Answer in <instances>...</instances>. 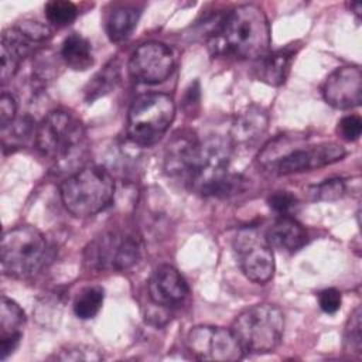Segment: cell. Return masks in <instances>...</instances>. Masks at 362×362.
I'll use <instances>...</instances> for the list:
<instances>
[{
  "instance_id": "6da1fadb",
  "label": "cell",
  "mask_w": 362,
  "mask_h": 362,
  "mask_svg": "<svg viewBox=\"0 0 362 362\" xmlns=\"http://www.w3.org/2000/svg\"><path fill=\"white\" fill-rule=\"evenodd\" d=\"M34 141L55 171L72 174L86 161V130L82 122L65 109H55L40 122L34 130Z\"/></svg>"
},
{
  "instance_id": "7a4b0ae2",
  "label": "cell",
  "mask_w": 362,
  "mask_h": 362,
  "mask_svg": "<svg viewBox=\"0 0 362 362\" xmlns=\"http://www.w3.org/2000/svg\"><path fill=\"white\" fill-rule=\"evenodd\" d=\"M219 37L223 49L240 59H259L269 52L270 25L266 14L253 4L229 11L222 21Z\"/></svg>"
},
{
  "instance_id": "3957f363",
  "label": "cell",
  "mask_w": 362,
  "mask_h": 362,
  "mask_svg": "<svg viewBox=\"0 0 362 362\" xmlns=\"http://www.w3.org/2000/svg\"><path fill=\"white\" fill-rule=\"evenodd\" d=\"M115 180L100 165H86L72 173L59 187L65 209L78 218H86L106 209L115 197Z\"/></svg>"
},
{
  "instance_id": "277c9868",
  "label": "cell",
  "mask_w": 362,
  "mask_h": 362,
  "mask_svg": "<svg viewBox=\"0 0 362 362\" xmlns=\"http://www.w3.org/2000/svg\"><path fill=\"white\" fill-rule=\"evenodd\" d=\"M230 144L222 137H209L199 147L191 187L202 195L225 198L243 189L245 180L229 173Z\"/></svg>"
},
{
  "instance_id": "5b68a950",
  "label": "cell",
  "mask_w": 362,
  "mask_h": 362,
  "mask_svg": "<svg viewBox=\"0 0 362 362\" xmlns=\"http://www.w3.org/2000/svg\"><path fill=\"white\" fill-rule=\"evenodd\" d=\"M49 246L41 230L21 225L4 232L0 246L1 270L14 279H30L47 263Z\"/></svg>"
},
{
  "instance_id": "8992f818",
  "label": "cell",
  "mask_w": 362,
  "mask_h": 362,
  "mask_svg": "<svg viewBox=\"0 0 362 362\" xmlns=\"http://www.w3.org/2000/svg\"><path fill=\"white\" fill-rule=\"evenodd\" d=\"M230 329L243 352L266 354L280 344L284 317L281 310L273 304H256L242 311Z\"/></svg>"
},
{
  "instance_id": "52a82bcc",
  "label": "cell",
  "mask_w": 362,
  "mask_h": 362,
  "mask_svg": "<svg viewBox=\"0 0 362 362\" xmlns=\"http://www.w3.org/2000/svg\"><path fill=\"white\" fill-rule=\"evenodd\" d=\"M175 116V105L168 95L146 93L133 100L127 113L126 133L130 141L150 147L161 140Z\"/></svg>"
},
{
  "instance_id": "ba28073f",
  "label": "cell",
  "mask_w": 362,
  "mask_h": 362,
  "mask_svg": "<svg viewBox=\"0 0 362 362\" xmlns=\"http://www.w3.org/2000/svg\"><path fill=\"white\" fill-rule=\"evenodd\" d=\"M141 255L139 238L120 230H109L95 238L85 247V264L95 270H126Z\"/></svg>"
},
{
  "instance_id": "9c48e42d",
  "label": "cell",
  "mask_w": 362,
  "mask_h": 362,
  "mask_svg": "<svg viewBox=\"0 0 362 362\" xmlns=\"http://www.w3.org/2000/svg\"><path fill=\"white\" fill-rule=\"evenodd\" d=\"M233 250L242 273L253 283L264 284L274 273V256L267 238L256 228L240 229L233 239Z\"/></svg>"
},
{
  "instance_id": "30bf717a",
  "label": "cell",
  "mask_w": 362,
  "mask_h": 362,
  "mask_svg": "<svg viewBox=\"0 0 362 362\" xmlns=\"http://www.w3.org/2000/svg\"><path fill=\"white\" fill-rule=\"evenodd\" d=\"M188 351L199 361L233 362L243 356V349L232 329L216 325H197L185 339Z\"/></svg>"
},
{
  "instance_id": "8fae6325",
  "label": "cell",
  "mask_w": 362,
  "mask_h": 362,
  "mask_svg": "<svg viewBox=\"0 0 362 362\" xmlns=\"http://www.w3.org/2000/svg\"><path fill=\"white\" fill-rule=\"evenodd\" d=\"M130 76L144 85L164 82L175 68L173 49L158 41H148L139 45L129 59Z\"/></svg>"
},
{
  "instance_id": "7c38bea8",
  "label": "cell",
  "mask_w": 362,
  "mask_h": 362,
  "mask_svg": "<svg viewBox=\"0 0 362 362\" xmlns=\"http://www.w3.org/2000/svg\"><path fill=\"white\" fill-rule=\"evenodd\" d=\"M345 148L337 143H322L318 146H308L293 148L283 156L274 158L270 164L280 175L304 173L320 168L344 158Z\"/></svg>"
},
{
  "instance_id": "4fadbf2b",
  "label": "cell",
  "mask_w": 362,
  "mask_h": 362,
  "mask_svg": "<svg viewBox=\"0 0 362 362\" xmlns=\"http://www.w3.org/2000/svg\"><path fill=\"white\" fill-rule=\"evenodd\" d=\"M201 143L198 139L187 130L175 133L165 147L164 170L165 173L178 181L191 184L198 157Z\"/></svg>"
},
{
  "instance_id": "5bb4252c",
  "label": "cell",
  "mask_w": 362,
  "mask_h": 362,
  "mask_svg": "<svg viewBox=\"0 0 362 362\" xmlns=\"http://www.w3.org/2000/svg\"><path fill=\"white\" fill-rule=\"evenodd\" d=\"M322 95L328 105L335 109H352L362 102V72L359 66H339L329 74Z\"/></svg>"
},
{
  "instance_id": "9a60e30c",
  "label": "cell",
  "mask_w": 362,
  "mask_h": 362,
  "mask_svg": "<svg viewBox=\"0 0 362 362\" xmlns=\"http://www.w3.org/2000/svg\"><path fill=\"white\" fill-rule=\"evenodd\" d=\"M147 290L153 304L160 308H173L181 304L189 293L184 277L170 264H161L153 272Z\"/></svg>"
},
{
  "instance_id": "2e32d148",
  "label": "cell",
  "mask_w": 362,
  "mask_h": 362,
  "mask_svg": "<svg viewBox=\"0 0 362 362\" xmlns=\"http://www.w3.org/2000/svg\"><path fill=\"white\" fill-rule=\"evenodd\" d=\"M38 42L31 40L23 30L17 25L10 27L3 31L1 34V69H0V79L1 83L10 81L24 58L34 52Z\"/></svg>"
},
{
  "instance_id": "e0dca14e",
  "label": "cell",
  "mask_w": 362,
  "mask_h": 362,
  "mask_svg": "<svg viewBox=\"0 0 362 362\" xmlns=\"http://www.w3.org/2000/svg\"><path fill=\"white\" fill-rule=\"evenodd\" d=\"M267 123L266 112L257 106H250L236 116L230 129V139L235 144L250 147L266 132Z\"/></svg>"
},
{
  "instance_id": "ac0fdd59",
  "label": "cell",
  "mask_w": 362,
  "mask_h": 362,
  "mask_svg": "<svg viewBox=\"0 0 362 362\" xmlns=\"http://www.w3.org/2000/svg\"><path fill=\"white\" fill-rule=\"evenodd\" d=\"M266 238L272 246H276L288 253L300 250L308 240V235L304 226L288 215L280 216L270 226Z\"/></svg>"
},
{
  "instance_id": "d6986e66",
  "label": "cell",
  "mask_w": 362,
  "mask_h": 362,
  "mask_svg": "<svg viewBox=\"0 0 362 362\" xmlns=\"http://www.w3.org/2000/svg\"><path fill=\"white\" fill-rule=\"evenodd\" d=\"M296 51L291 47H286L284 49H279L274 52H267L262 58L257 59L256 64V78L267 85L279 86L284 83Z\"/></svg>"
},
{
  "instance_id": "ffe728a7",
  "label": "cell",
  "mask_w": 362,
  "mask_h": 362,
  "mask_svg": "<svg viewBox=\"0 0 362 362\" xmlns=\"http://www.w3.org/2000/svg\"><path fill=\"white\" fill-rule=\"evenodd\" d=\"M140 11L132 6H119L107 13L105 30L112 42H122L127 40L134 31Z\"/></svg>"
},
{
  "instance_id": "44dd1931",
  "label": "cell",
  "mask_w": 362,
  "mask_h": 362,
  "mask_svg": "<svg viewBox=\"0 0 362 362\" xmlns=\"http://www.w3.org/2000/svg\"><path fill=\"white\" fill-rule=\"evenodd\" d=\"M61 57L74 71H85L93 65L92 45L78 33H72L64 40L61 45Z\"/></svg>"
},
{
  "instance_id": "7402d4cb",
  "label": "cell",
  "mask_w": 362,
  "mask_h": 362,
  "mask_svg": "<svg viewBox=\"0 0 362 362\" xmlns=\"http://www.w3.org/2000/svg\"><path fill=\"white\" fill-rule=\"evenodd\" d=\"M120 79V69L116 61L107 62L95 76L88 82L85 88V100L88 103L96 100L98 98L109 93L116 88Z\"/></svg>"
},
{
  "instance_id": "603a6c76",
  "label": "cell",
  "mask_w": 362,
  "mask_h": 362,
  "mask_svg": "<svg viewBox=\"0 0 362 362\" xmlns=\"http://www.w3.org/2000/svg\"><path fill=\"white\" fill-rule=\"evenodd\" d=\"M25 324V314L23 308L6 296L1 297L0 311V339L3 338H23V327Z\"/></svg>"
},
{
  "instance_id": "cb8c5ba5",
  "label": "cell",
  "mask_w": 362,
  "mask_h": 362,
  "mask_svg": "<svg viewBox=\"0 0 362 362\" xmlns=\"http://www.w3.org/2000/svg\"><path fill=\"white\" fill-rule=\"evenodd\" d=\"M105 300V291L100 286H89L82 288L72 304L74 313L81 320H90L100 311Z\"/></svg>"
},
{
  "instance_id": "d4e9b609",
  "label": "cell",
  "mask_w": 362,
  "mask_h": 362,
  "mask_svg": "<svg viewBox=\"0 0 362 362\" xmlns=\"http://www.w3.org/2000/svg\"><path fill=\"white\" fill-rule=\"evenodd\" d=\"M44 13L47 20L57 25V27H65L71 24L78 14L76 6L72 1L68 0H51L45 4Z\"/></svg>"
},
{
  "instance_id": "484cf974",
  "label": "cell",
  "mask_w": 362,
  "mask_h": 362,
  "mask_svg": "<svg viewBox=\"0 0 362 362\" xmlns=\"http://www.w3.org/2000/svg\"><path fill=\"white\" fill-rule=\"evenodd\" d=\"M362 313L361 307L358 305L349 315L348 322L345 325V335H344V342H345V349L354 354H361L362 349Z\"/></svg>"
},
{
  "instance_id": "4316f807",
  "label": "cell",
  "mask_w": 362,
  "mask_h": 362,
  "mask_svg": "<svg viewBox=\"0 0 362 362\" xmlns=\"http://www.w3.org/2000/svg\"><path fill=\"white\" fill-rule=\"evenodd\" d=\"M54 358L58 361L79 362V361H100L103 356L96 348L90 345L75 344V345L64 346L62 349L58 351V354H55Z\"/></svg>"
},
{
  "instance_id": "83f0119b",
  "label": "cell",
  "mask_w": 362,
  "mask_h": 362,
  "mask_svg": "<svg viewBox=\"0 0 362 362\" xmlns=\"http://www.w3.org/2000/svg\"><path fill=\"white\" fill-rule=\"evenodd\" d=\"M345 182L341 178L325 180L321 184L311 185L308 188V194L313 199L318 201H334L341 198L345 194Z\"/></svg>"
},
{
  "instance_id": "f1b7e54d",
  "label": "cell",
  "mask_w": 362,
  "mask_h": 362,
  "mask_svg": "<svg viewBox=\"0 0 362 362\" xmlns=\"http://www.w3.org/2000/svg\"><path fill=\"white\" fill-rule=\"evenodd\" d=\"M267 204L270 209L277 212L280 216H284L297 205V198L287 191H277L269 197Z\"/></svg>"
},
{
  "instance_id": "f546056e",
  "label": "cell",
  "mask_w": 362,
  "mask_h": 362,
  "mask_svg": "<svg viewBox=\"0 0 362 362\" xmlns=\"http://www.w3.org/2000/svg\"><path fill=\"white\" fill-rule=\"evenodd\" d=\"M361 132H362V120L355 115L345 116L338 123V133L346 141L358 140L361 136Z\"/></svg>"
},
{
  "instance_id": "4dcf8cb0",
  "label": "cell",
  "mask_w": 362,
  "mask_h": 362,
  "mask_svg": "<svg viewBox=\"0 0 362 362\" xmlns=\"http://www.w3.org/2000/svg\"><path fill=\"white\" fill-rule=\"evenodd\" d=\"M16 113H17V102H16L14 96L11 93L3 92L1 96H0V124H1V130L8 127L14 122Z\"/></svg>"
},
{
  "instance_id": "1f68e13d",
  "label": "cell",
  "mask_w": 362,
  "mask_h": 362,
  "mask_svg": "<svg viewBox=\"0 0 362 362\" xmlns=\"http://www.w3.org/2000/svg\"><path fill=\"white\" fill-rule=\"evenodd\" d=\"M342 304V296L337 288H325L318 294V305L325 314H335Z\"/></svg>"
},
{
  "instance_id": "d6a6232c",
  "label": "cell",
  "mask_w": 362,
  "mask_h": 362,
  "mask_svg": "<svg viewBox=\"0 0 362 362\" xmlns=\"http://www.w3.org/2000/svg\"><path fill=\"white\" fill-rule=\"evenodd\" d=\"M349 7L354 10V13H355V16L359 18V14H361V8H362V6H361V3H351L349 4Z\"/></svg>"
}]
</instances>
